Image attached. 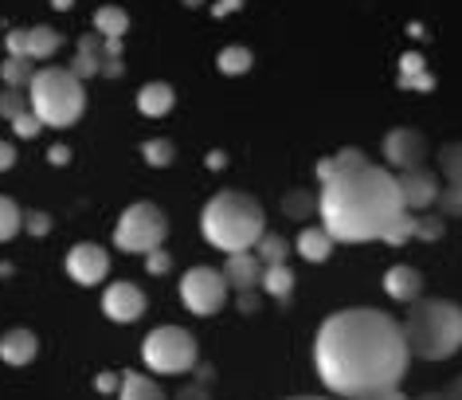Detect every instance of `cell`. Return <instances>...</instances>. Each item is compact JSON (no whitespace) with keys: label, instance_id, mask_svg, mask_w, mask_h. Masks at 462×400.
Returning a JSON list of instances; mask_svg holds the SVG:
<instances>
[{"label":"cell","instance_id":"6da1fadb","mask_svg":"<svg viewBox=\"0 0 462 400\" xmlns=\"http://www.w3.org/2000/svg\"><path fill=\"white\" fill-rule=\"evenodd\" d=\"M408 341L392 314L353 306L329 314L314 341V365L329 393L356 400L373 388H396L408 373Z\"/></svg>","mask_w":462,"mask_h":400},{"label":"cell","instance_id":"7a4b0ae2","mask_svg":"<svg viewBox=\"0 0 462 400\" xmlns=\"http://www.w3.org/2000/svg\"><path fill=\"white\" fill-rule=\"evenodd\" d=\"M403 212L400 185L384 165H356L349 173L333 177L321 185L318 216L321 228L333 236V244H365V239H384V232Z\"/></svg>","mask_w":462,"mask_h":400},{"label":"cell","instance_id":"3957f363","mask_svg":"<svg viewBox=\"0 0 462 400\" xmlns=\"http://www.w3.org/2000/svg\"><path fill=\"white\" fill-rule=\"evenodd\" d=\"M200 232L208 244L219 247L224 256L251 251L259 244V236L267 232V212H263V204L255 197L227 189V192H216V197L204 204Z\"/></svg>","mask_w":462,"mask_h":400},{"label":"cell","instance_id":"277c9868","mask_svg":"<svg viewBox=\"0 0 462 400\" xmlns=\"http://www.w3.org/2000/svg\"><path fill=\"white\" fill-rule=\"evenodd\" d=\"M403 318L408 353L423 361H447L462 349V306L450 299H415Z\"/></svg>","mask_w":462,"mask_h":400},{"label":"cell","instance_id":"5b68a950","mask_svg":"<svg viewBox=\"0 0 462 400\" xmlns=\"http://www.w3.org/2000/svg\"><path fill=\"white\" fill-rule=\"evenodd\" d=\"M24 95H28V110L40 118V126H55V130L75 126L87 107V90L67 67H40L32 75V83L24 87Z\"/></svg>","mask_w":462,"mask_h":400},{"label":"cell","instance_id":"8992f818","mask_svg":"<svg viewBox=\"0 0 462 400\" xmlns=\"http://www.w3.org/2000/svg\"><path fill=\"white\" fill-rule=\"evenodd\" d=\"M169 236V216L157 209L153 200H137L122 212L118 228H114V244L122 251H134V256H149L153 247L165 244Z\"/></svg>","mask_w":462,"mask_h":400},{"label":"cell","instance_id":"52a82bcc","mask_svg":"<svg viewBox=\"0 0 462 400\" xmlns=\"http://www.w3.org/2000/svg\"><path fill=\"white\" fill-rule=\"evenodd\" d=\"M142 358L153 373H189L196 365V338L180 326H157L153 334L142 341Z\"/></svg>","mask_w":462,"mask_h":400},{"label":"cell","instance_id":"ba28073f","mask_svg":"<svg viewBox=\"0 0 462 400\" xmlns=\"http://www.w3.org/2000/svg\"><path fill=\"white\" fill-rule=\"evenodd\" d=\"M227 283L224 275H219L216 267H192V271H184V279H180V299L184 306H189L192 314H216V311H224V302H227Z\"/></svg>","mask_w":462,"mask_h":400},{"label":"cell","instance_id":"9c48e42d","mask_svg":"<svg viewBox=\"0 0 462 400\" xmlns=\"http://www.w3.org/2000/svg\"><path fill=\"white\" fill-rule=\"evenodd\" d=\"M5 48L8 55H20V60H51L60 51V32L48 28V24H36V28H13L5 36Z\"/></svg>","mask_w":462,"mask_h":400},{"label":"cell","instance_id":"30bf717a","mask_svg":"<svg viewBox=\"0 0 462 400\" xmlns=\"http://www.w3.org/2000/svg\"><path fill=\"white\" fill-rule=\"evenodd\" d=\"M106 271H110L106 247H98V244H75L71 251H67V275H71L79 287H98V283L106 279Z\"/></svg>","mask_w":462,"mask_h":400},{"label":"cell","instance_id":"8fae6325","mask_svg":"<svg viewBox=\"0 0 462 400\" xmlns=\"http://www.w3.org/2000/svg\"><path fill=\"white\" fill-rule=\"evenodd\" d=\"M439 165H443L447 177V185L439 189V209H443V216H462V142L443 145Z\"/></svg>","mask_w":462,"mask_h":400},{"label":"cell","instance_id":"7c38bea8","mask_svg":"<svg viewBox=\"0 0 462 400\" xmlns=\"http://www.w3.org/2000/svg\"><path fill=\"white\" fill-rule=\"evenodd\" d=\"M423 157H427V142H423V134L420 130H392L388 138H384V162L392 169H420L423 165Z\"/></svg>","mask_w":462,"mask_h":400},{"label":"cell","instance_id":"4fadbf2b","mask_svg":"<svg viewBox=\"0 0 462 400\" xmlns=\"http://www.w3.org/2000/svg\"><path fill=\"white\" fill-rule=\"evenodd\" d=\"M396 185H400V200H403L408 212H423L439 200V181H435V173H427L423 165L403 169V173L396 177Z\"/></svg>","mask_w":462,"mask_h":400},{"label":"cell","instance_id":"5bb4252c","mask_svg":"<svg viewBox=\"0 0 462 400\" xmlns=\"http://www.w3.org/2000/svg\"><path fill=\"white\" fill-rule=\"evenodd\" d=\"M102 311H106L110 322H137L145 314V294L134 283H110L106 294H102Z\"/></svg>","mask_w":462,"mask_h":400},{"label":"cell","instance_id":"9a60e30c","mask_svg":"<svg viewBox=\"0 0 462 400\" xmlns=\"http://www.w3.org/2000/svg\"><path fill=\"white\" fill-rule=\"evenodd\" d=\"M219 275H224V283H227V287H236V291H259L263 259L255 256V251H236V256L224 259Z\"/></svg>","mask_w":462,"mask_h":400},{"label":"cell","instance_id":"2e32d148","mask_svg":"<svg viewBox=\"0 0 462 400\" xmlns=\"http://www.w3.org/2000/svg\"><path fill=\"white\" fill-rule=\"evenodd\" d=\"M384 291L396 302H415V299H423V275L415 267H408V263H396L384 275Z\"/></svg>","mask_w":462,"mask_h":400},{"label":"cell","instance_id":"e0dca14e","mask_svg":"<svg viewBox=\"0 0 462 400\" xmlns=\"http://www.w3.org/2000/svg\"><path fill=\"white\" fill-rule=\"evenodd\" d=\"M36 353H40V338L32 330H8L0 338V361H8V365H28Z\"/></svg>","mask_w":462,"mask_h":400},{"label":"cell","instance_id":"ac0fdd59","mask_svg":"<svg viewBox=\"0 0 462 400\" xmlns=\"http://www.w3.org/2000/svg\"><path fill=\"white\" fill-rule=\"evenodd\" d=\"M98 67H102V36H98V32H87V36L79 40V51H75V60H71L67 71L83 83V79L98 75Z\"/></svg>","mask_w":462,"mask_h":400},{"label":"cell","instance_id":"d6986e66","mask_svg":"<svg viewBox=\"0 0 462 400\" xmlns=\"http://www.w3.org/2000/svg\"><path fill=\"white\" fill-rule=\"evenodd\" d=\"M172 102H177V95H172L169 83H145L137 90V110H142L145 118H165L172 110Z\"/></svg>","mask_w":462,"mask_h":400},{"label":"cell","instance_id":"ffe728a7","mask_svg":"<svg viewBox=\"0 0 462 400\" xmlns=\"http://www.w3.org/2000/svg\"><path fill=\"white\" fill-rule=\"evenodd\" d=\"M294 247L306 263H326L329 251H333V236L326 232V228H302V236H298Z\"/></svg>","mask_w":462,"mask_h":400},{"label":"cell","instance_id":"44dd1931","mask_svg":"<svg viewBox=\"0 0 462 400\" xmlns=\"http://www.w3.org/2000/svg\"><path fill=\"white\" fill-rule=\"evenodd\" d=\"M259 291H267L271 299L286 302V299H291V294H294V271L286 267V263H271V267H263Z\"/></svg>","mask_w":462,"mask_h":400},{"label":"cell","instance_id":"7402d4cb","mask_svg":"<svg viewBox=\"0 0 462 400\" xmlns=\"http://www.w3.org/2000/svg\"><path fill=\"white\" fill-rule=\"evenodd\" d=\"M368 157L356 150V145H349V150H337L333 157H326V162H318V181L326 185V181H333V177H341V173H349V169H356V165H365Z\"/></svg>","mask_w":462,"mask_h":400},{"label":"cell","instance_id":"603a6c76","mask_svg":"<svg viewBox=\"0 0 462 400\" xmlns=\"http://www.w3.org/2000/svg\"><path fill=\"white\" fill-rule=\"evenodd\" d=\"M95 32L102 40H122L125 32H130V16H125V8L118 5H102L95 13Z\"/></svg>","mask_w":462,"mask_h":400},{"label":"cell","instance_id":"cb8c5ba5","mask_svg":"<svg viewBox=\"0 0 462 400\" xmlns=\"http://www.w3.org/2000/svg\"><path fill=\"white\" fill-rule=\"evenodd\" d=\"M118 400H165V393H161L145 373H122Z\"/></svg>","mask_w":462,"mask_h":400},{"label":"cell","instance_id":"d4e9b609","mask_svg":"<svg viewBox=\"0 0 462 400\" xmlns=\"http://www.w3.org/2000/svg\"><path fill=\"white\" fill-rule=\"evenodd\" d=\"M400 87H403V90H431V87H435V79L423 71V55L408 51V55L400 60Z\"/></svg>","mask_w":462,"mask_h":400},{"label":"cell","instance_id":"484cf974","mask_svg":"<svg viewBox=\"0 0 462 400\" xmlns=\"http://www.w3.org/2000/svg\"><path fill=\"white\" fill-rule=\"evenodd\" d=\"M32 75H36V63L20 60V55H8V60L0 63V79H5V87H13V90H24L32 83Z\"/></svg>","mask_w":462,"mask_h":400},{"label":"cell","instance_id":"4316f807","mask_svg":"<svg viewBox=\"0 0 462 400\" xmlns=\"http://www.w3.org/2000/svg\"><path fill=\"white\" fill-rule=\"evenodd\" d=\"M251 63H255V55H251V48H244V43H231V48H224L216 60V67L224 75H247Z\"/></svg>","mask_w":462,"mask_h":400},{"label":"cell","instance_id":"83f0119b","mask_svg":"<svg viewBox=\"0 0 462 400\" xmlns=\"http://www.w3.org/2000/svg\"><path fill=\"white\" fill-rule=\"evenodd\" d=\"M251 251L263 259V267H271V263H286V251H291V244H286L282 236H274V232H263L259 244L251 247Z\"/></svg>","mask_w":462,"mask_h":400},{"label":"cell","instance_id":"f1b7e54d","mask_svg":"<svg viewBox=\"0 0 462 400\" xmlns=\"http://www.w3.org/2000/svg\"><path fill=\"white\" fill-rule=\"evenodd\" d=\"M20 228H24V212L13 197H0V244H8Z\"/></svg>","mask_w":462,"mask_h":400},{"label":"cell","instance_id":"f546056e","mask_svg":"<svg viewBox=\"0 0 462 400\" xmlns=\"http://www.w3.org/2000/svg\"><path fill=\"white\" fill-rule=\"evenodd\" d=\"M24 110H28V95H24V90H13V87L0 90V118L13 122V118H20Z\"/></svg>","mask_w":462,"mask_h":400},{"label":"cell","instance_id":"4dcf8cb0","mask_svg":"<svg viewBox=\"0 0 462 400\" xmlns=\"http://www.w3.org/2000/svg\"><path fill=\"white\" fill-rule=\"evenodd\" d=\"M142 153H145V162H149V165H157V169L172 165V142H169V138H153V142H145V145H142Z\"/></svg>","mask_w":462,"mask_h":400},{"label":"cell","instance_id":"1f68e13d","mask_svg":"<svg viewBox=\"0 0 462 400\" xmlns=\"http://www.w3.org/2000/svg\"><path fill=\"white\" fill-rule=\"evenodd\" d=\"M286 216H294V220H302V216H310L318 209V197H310V192H291V197H286Z\"/></svg>","mask_w":462,"mask_h":400},{"label":"cell","instance_id":"d6a6232c","mask_svg":"<svg viewBox=\"0 0 462 400\" xmlns=\"http://www.w3.org/2000/svg\"><path fill=\"white\" fill-rule=\"evenodd\" d=\"M443 236V216H415V239H439Z\"/></svg>","mask_w":462,"mask_h":400},{"label":"cell","instance_id":"836d02e7","mask_svg":"<svg viewBox=\"0 0 462 400\" xmlns=\"http://www.w3.org/2000/svg\"><path fill=\"white\" fill-rule=\"evenodd\" d=\"M145 267H149V275H165V271H172V256L165 247H153L145 256Z\"/></svg>","mask_w":462,"mask_h":400},{"label":"cell","instance_id":"e575fe53","mask_svg":"<svg viewBox=\"0 0 462 400\" xmlns=\"http://www.w3.org/2000/svg\"><path fill=\"white\" fill-rule=\"evenodd\" d=\"M13 130L20 134V138H36V134H40V118L32 110H24L20 118H13Z\"/></svg>","mask_w":462,"mask_h":400},{"label":"cell","instance_id":"d590c367","mask_svg":"<svg viewBox=\"0 0 462 400\" xmlns=\"http://www.w3.org/2000/svg\"><path fill=\"white\" fill-rule=\"evenodd\" d=\"M24 224H28V232H32V236H48V232H51V220H48V212H32Z\"/></svg>","mask_w":462,"mask_h":400},{"label":"cell","instance_id":"8d00e7d4","mask_svg":"<svg viewBox=\"0 0 462 400\" xmlns=\"http://www.w3.org/2000/svg\"><path fill=\"white\" fill-rule=\"evenodd\" d=\"M356 400H408L400 393V388H373V393H365V396H356Z\"/></svg>","mask_w":462,"mask_h":400},{"label":"cell","instance_id":"74e56055","mask_svg":"<svg viewBox=\"0 0 462 400\" xmlns=\"http://www.w3.org/2000/svg\"><path fill=\"white\" fill-rule=\"evenodd\" d=\"M239 311H244V314H255V311H259V294H255V291H239Z\"/></svg>","mask_w":462,"mask_h":400},{"label":"cell","instance_id":"f35d334b","mask_svg":"<svg viewBox=\"0 0 462 400\" xmlns=\"http://www.w3.org/2000/svg\"><path fill=\"white\" fill-rule=\"evenodd\" d=\"M13 165H16V145L0 142V173H5V169H13Z\"/></svg>","mask_w":462,"mask_h":400},{"label":"cell","instance_id":"ab89813d","mask_svg":"<svg viewBox=\"0 0 462 400\" xmlns=\"http://www.w3.org/2000/svg\"><path fill=\"white\" fill-rule=\"evenodd\" d=\"M122 71H125L122 60H102V67H98V75H106V79H118Z\"/></svg>","mask_w":462,"mask_h":400},{"label":"cell","instance_id":"60d3db41","mask_svg":"<svg viewBox=\"0 0 462 400\" xmlns=\"http://www.w3.org/2000/svg\"><path fill=\"white\" fill-rule=\"evenodd\" d=\"M48 162H51V165H67V162H71V150H67V145H51V150H48Z\"/></svg>","mask_w":462,"mask_h":400},{"label":"cell","instance_id":"b9f144b4","mask_svg":"<svg viewBox=\"0 0 462 400\" xmlns=\"http://www.w3.org/2000/svg\"><path fill=\"white\" fill-rule=\"evenodd\" d=\"M177 400H208V385H189V388H180Z\"/></svg>","mask_w":462,"mask_h":400},{"label":"cell","instance_id":"7bdbcfd3","mask_svg":"<svg viewBox=\"0 0 462 400\" xmlns=\"http://www.w3.org/2000/svg\"><path fill=\"white\" fill-rule=\"evenodd\" d=\"M239 5H244V0H216V8H212V13H216V16H227V13H236Z\"/></svg>","mask_w":462,"mask_h":400},{"label":"cell","instance_id":"ee69618b","mask_svg":"<svg viewBox=\"0 0 462 400\" xmlns=\"http://www.w3.org/2000/svg\"><path fill=\"white\" fill-rule=\"evenodd\" d=\"M192 369H196V385H208V381H212V377H216L212 365H192Z\"/></svg>","mask_w":462,"mask_h":400},{"label":"cell","instance_id":"f6af8a7d","mask_svg":"<svg viewBox=\"0 0 462 400\" xmlns=\"http://www.w3.org/2000/svg\"><path fill=\"white\" fill-rule=\"evenodd\" d=\"M118 385H122V377H110V373H102V377H98V388H102V393H114Z\"/></svg>","mask_w":462,"mask_h":400},{"label":"cell","instance_id":"bcb514c9","mask_svg":"<svg viewBox=\"0 0 462 400\" xmlns=\"http://www.w3.org/2000/svg\"><path fill=\"white\" fill-rule=\"evenodd\" d=\"M443 396H447V400H462V377H458V381H450V385L443 388Z\"/></svg>","mask_w":462,"mask_h":400},{"label":"cell","instance_id":"7dc6e473","mask_svg":"<svg viewBox=\"0 0 462 400\" xmlns=\"http://www.w3.org/2000/svg\"><path fill=\"white\" fill-rule=\"evenodd\" d=\"M420 400H447L443 393H427V396H420Z\"/></svg>","mask_w":462,"mask_h":400},{"label":"cell","instance_id":"c3c4849f","mask_svg":"<svg viewBox=\"0 0 462 400\" xmlns=\"http://www.w3.org/2000/svg\"><path fill=\"white\" fill-rule=\"evenodd\" d=\"M51 5H55V8H71V0H51Z\"/></svg>","mask_w":462,"mask_h":400},{"label":"cell","instance_id":"681fc988","mask_svg":"<svg viewBox=\"0 0 462 400\" xmlns=\"http://www.w3.org/2000/svg\"><path fill=\"white\" fill-rule=\"evenodd\" d=\"M294 400H326V396H294Z\"/></svg>","mask_w":462,"mask_h":400}]
</instances>
